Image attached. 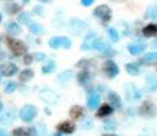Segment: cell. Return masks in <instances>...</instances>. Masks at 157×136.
Segmentation results:
<instances>
[{"label": "cell", "mask_w": 157, "mask_h": 136, "mask_svg": "<svg viewBox=\"0 0 157 136\" xmlns=\"http://www.w3.org/2000/svg\"><path fill=\"white\" fill-rule=\"evenodd\" d=\"M113 113V107H110L109 104H103L98 110H97V116L98 118H103V116H107L109 114Z\"/></svg>", "instance_id": "obj_20"}, {"label": "cell", "mask_w": 157, "mask_h": 136, "mask_svg": "<svg viewBox=\"0 0 157 136\" xmlns=\"http://www.w3.org/2000/svg\"><path fill=\"white\" fill-rule=\"evenodd\" d=\"M23 1H25V2H28V1H29V0H23Z\"/></svg>", "instance_id": "obj_46"}, {"label": "cell", "mask_w": 157, "mask_h": 136, "mask_svg": "<svg viewBox=\"0 0 157 136\" xmlns=\"http://www.w3.org/2000/svg\"><path fill=\"white\" fill-rule=\"evenodd\" d=\"M61 47H64L65 49H69L71 47V40L67 38V37H63V43H61Z\"/></svg>", "instance_id": "obj_36"}, {"label": "cell", "mask_w": 157, "mask_h": 136, "mask_svg": "<svg viewBox=\"0 0 157 136\" xmlns=\"http://www.w3.org/2000/svg\"><path fill=\"white\" fill-rule=\"evenodd\" d=\"M155 110V105L150 102V100H145L142 104H141V107H140V114L141 115H145V116H151V115H153V111Z\"/></svg>", "instance_id": "obj_10"}, {"label": "cell", "mask_w": 157, "mask_h": 136, "mask_svg": "<svg viewBox=\"0 0 157 136\" xmlns=\"http://www.w3.org/2000/svg\"><path fill=\"white\" fill-rule=\"evenodd\" d=\"M33 59H36L37 61H43L45 59V54H43V53H36L33 55Z\"/></svg>", "instance_id": "obj_38"}, {"label": "cell", "mask_w": 157, "mask_h": 136, "mask_svg": "<svg viewBox=\"0 0 157 136\" xmlns=\"http://www.w3.org/2000/svg\"><path fill=\"white\" fill-rule=\"evenodd\" d=\"M17 71H18L17 65H15L12 62H2L0 65V74L4 75V76H6V77L13 76Z\"/></svg>", "instance_id": "obj_6"}, {"label": "cell", "mask_w": 157, "mask_h": 136, "mask_svg": "<svg viewBox=\"0 0 157 136\" xmlns=\"http://www.w3.org/2000/svg\"><path fill=\"white\" fill-rule=\"evenodd\" d=\"M39 97L44 100V102H47V103H54L56 99H58V96L53 92V91H50V89H42L40 91V93H39Z\"/></svg>", "instance_id": "obj_9"}, {"label": "cell", "mask_w": 157, "mask_h": 136, "mask_svg": "<svg viewBox=\"0 0 157 136\" xmlns=\"http://www.w3.org/2000/svg\"><path fill=\"white\" fill-rule=\"evenodd\" d=\"M15 89H16V85H15L13 82H9V83L6 85V87H5V91H6L7 93H12Z\"/></svg>", "instance_id": "obj_35"}, {"label": "cell", "mask_w": 157, "mask_h": 136, "mask_svg": "<svg viewBox=\"0 0 157 136\" xmlns=\"http://www.w3.org/2000/svg\"><path fill=\"white\" fill-rule=\"evenodd\" d=\"M102 70H103V72H104L109 78H113V77H115V76L119 74V67H118V65H117L113 60H107V61L103 64Z\"/></svg>", "instance_id": "obj_5"}, {"label": "cell", "mask_w": 157, "mask_h": 136, "mask_svg": "<svg viewBox=\"0 0 157 136\" xmlns=\"http://www.w3.org/2000/svg\"><path fill=\"white\" fill-rule=\"evenodd\" d=\"M0 136H7L6 131H5V130H1V129H0Z\"/></svg>", "instance_id": "obj_40"}, {"label": "cell", "mask_w": 157, "mask_h": 136, "mask_svg": "<svg viewBox=\"0 0 157 136\" xmlns=\"http://www.w3.org/2000/svg\"><path fill=\"white\" fill-rule=\"evenodd\" d=\"M69 114H70L71 119H74V120H78V119L83 115V108L80 107V105H74V107L70 108Z\"/></svg>", "instance_id": "obj_15"}, {"label": "cell", "mask_w": 157, "mask_h": 136, "mask_svg": "<svg viewBox=\"0 0 157 136\" xmlns=\"http://www.w3.org/2000/svg\"><path fill=\"white\" fill-rule=\"evenodd\" d=\"M108 99H109V102L112 103L113 108H117V109L121 108V99H120V97H119L118 93L110 92V93L108 94Z\"/></svg>", "instance_id": "obj_17"}, {"label": "cell", "mask_w": 157, "mask_h": 136, "mask_svg": "<svg viewBox=\"0 0 157 136\" xmlns=\"http://www.w3.org/2000/svg\"><path fill=\"white\" fill-rule=\"evenodd\" d=\"M0 22H1V15H0Z\"/></svg>", "instance_id": "obj_49"}, {"label": "cell", "mask_w": 157, "mask_h": 136, "mask_svg": "<svg viewBox=\"0 0 157 136\" xmlns=\"http://www.w3.org/2000/svg\"><path fill=\"white\" fill-rule=\"evenodd\" d=\"M141 62H144V64H151V62H156L157 61V51H155V53H148V54H146L141 60H140Z\"/></svg>", "instance_id": "obj_23"}, {"label": "cell", "mask_w": 157, "mask_h": 136, "mask_svg": "<svg viewBox=\"0 0 157 136\" xmlns=\"http://www.w3.org/2000/svg\"><path fill=\"white\" fill-rule=\"evenodd\" d=\"M54 69H55V62L54 61H50V62H48L47 65H44L42 67V72L43 74H50Z\"/></svg>", "instance_id": "obj_30"}, {"label": "cell", "mask_w": 157, "mask_h": 136, "mask_svg": "<svg viewBox=\"0 0 157 136\" xmlns=\"http://www.w3.org/2000/svg\"><path fill=\"white\" fill-rule=\"evenodd\" d=\"M40 1H44V2H49V1H52V0H40Z\"/></svg>", "instance_id": "obj_44"}, {"label": "cell", "mask_w": 157, "mask_h": 136, "mask_svg": "<svg viewBox=\"0 0 157 136\" xmlns=\"http://www.w3.org/2000/svg\"><path fill=\"white\" fill-rule=\"evenodd\" d=\"M124 88H125V97H126V99L129 102H136L142 96L140 89L134 83H126Z\"/></svg>", "instance_id": "obj_3"}, {"label": "cell", "mask_w": 157, "mask_h": 136, "mask_svg": "<svg viewBox=\"0 0 157 136\" xmlns=\"http://www.w3.org/2000/svg\"><path fill=\"white\" fill-rule=\"evenodd\" d=\"M28 27H29L31 33H33V34H42V33L44 32L43 26H40V25L37 23V22H32V23H29Z\"/></svg>", "instance_id": "obj_24"}, {"label": "cell", "mask_w": 157, "mask_h": 136, "mask_svg": "<svg viewBox=\"0 0 157 136\" xmlns=\"http://www.w3.org/2000/svg\"><path fill=\"white\" fill-rule=\"evenodd\" d=\"M99 102H101L99 94H98L97 92H93V93L90 94V97H88V99H87V107H88L91 110H93V109H96V108L99 105Z\"/></svg>", "instance_id": "obj_11"}, {"label": "cell", "mask_w": 157, "mask_h": 136, "mask_svg": "<svg viewBox=\"0 0 157 136\" xmlns=\"http://www.w3.org/2000/svg\"><path fill=\"white\" fill-rule=\"evenodd\" d=\"M104 127H105V130H109V131L115 130L117 123H115L114 120H112V119H108V120H105V123H104Z\"/></svg>", "instance_id": "obj_33"}, {"label": "cell", "mask_w": 157, "mask_h": 136, "mask_svg": "<svg viewBox=\"0 0 157 136\" xmlns=\"http://www.w3.org/2000/svg\"><path fill=\"white\" fill-rule=\"evenodd\" d=\"M152 45H153L155 48H157V38L155 39V42H153V44H152Z\"/></svg>", "instance_id": "obj_42"}, {"label": "cell", "mask_w": 157, "mask_h": 136, "mask_svg": "<svg viewBox=\"0 0 157 136\" xmlns=\"http://www.w3.org/2000/svg\"><path fill=\"white\" fill-rule=\"evenodd\" d=\"M53 136H61V134H55V135H53Z\"/></svg>", "instance_id": "obj_45"}, {"label": "cell", "mask_w": 157, "mask_h": 136, "mask_svg": "<svg viewBox=\"0 0 157 136\" xmlns=\"http://www.w3.org/2000/svg\"><path fill=\"white\" fill-rule=\"evenodd\" d=\"M56 129L60 131V132H64V134H71L75 131V124L70 120H66V121H61L56 125Z\"/></svg>", "instance_id": "obj_8"}, {"label": "cell", "mask_w": 157, "mask_h": 136, "mask_svg": "<svg viewBox=\"0 0 157 136\" xmlns=\"http://www.w3.org/2000/svg\"><path fill=\"white\" fill-rule=\"evenodd\" d=\"M108 33H109V38L112 39V42H118L119 40V34H118V31L115 28H109Z\"/></svg>", "instance_id": "obj_32"}, {"label": "cell", "mask_w": 157, "mask_h": 136, "mask_svg": "<svg viewBox=\"0 0 157 136\" xmlns=\"http://www.w3.org/2000/svg\"><path fill=\"white\" fill-rule=\"evenodd\" d=\"M13 119H15L13 114L11 111H7V113H5L4 115L0 116V123L1 124H5V125H10L13 121Z\"/></svg>", "instance_id": "obj_25"}, {"label": "cell", "mask_w": 157, "mask_h": 136, "mask_svg": "<svg viewBox=\"0 0 157 136\" xmlns=\"http://www.w3.org/2000/svg\"><path fill=\"white\" fill-rule=\"evenodd\" d=\"M146 18H157V5L150 6L145 12Z\"/></svg>", "instance_id": "obj_28"}, {"label": "cell", "mask_w": 157, "mask_h": 136, "mask_svg": "<svg viewBox=\"0 0 157 136\" xmlns=\"http://www.w3.org/2000/svg\"><path fill=\"white\" fill-rule=\"evenodd\" d=\"M125 69H126V71H128L129 75L136 76V75L140 74V69H139V66H137L136 64H126Z\"/></svg>", "instance_id": "obj_26"}, {"label": "cell", "mask_w": 157, "mask_h": 136, "mask_svg": "<svg viewBox=\"0 0 157 136\" xmlns=\"http://www.w3.org/2000/svg\"><path fill=\"white\" fill-rule=\"evenodd\" d=\"M146 85L150 91H156L157 89V76L153 74H148L146 76Z\"/></svg>", "instance_id": "obj_18"}, {"label": "cell", "mask_w": 157, "mask_h": 136, "mask_svg": "<svg viewBox=\"0 0 157 136\" xmlns=\"http://www.w3.org/2000/svg\"><path fill=\"white\" fill-rule=\"evenodd\" d=\"M61 43H63V37H53L49 39V47L53 49L61 47Z\"/></svg>", "instance_id": "obj_27"}, {"label": "cell", "mask_w": 157, "mask_h": 136, "mask_svg": "<svg viewBox=\"0 0 157 136\" xmlns=\"http://www.w3.org/2000/svg\"><path fill=\"white\" fill-rule=\"evenodd\" d=\"M93 15L96 17H98L99 20H102L103 22H108L112 17V10L109 9V6L107 5H99L94 9Z\"/></svg>", "instance_id": "obj_4"}, {"label": "cell", "mask_w": 157, "mask_h": 136, "mask_svg": "<svg viewBox=\"0 0 157 136\" xmlns=\"http://www.w3.org/2000/svg\"><path fill=\"white\" fill-rule=\"evenodd\" d=\"M20 9H21V6L17 5V4H9V5H6V10H7V12L11 13V15L18 12Z\"/></svg>", "instance_id": "obj_29"}, {"label": "cell", "mask_w": 157, "mask_h": 136, "mask_svg": "<svg viewBox=\"0 0 157 136\" xmlns=\"http://www.w3.org/2000/svg\"><path fill=\"white\" fill-rule=\"evenodd\" d=\"M145 49H146V44L145 43H131V44L128 45V50L132 55H137V54L142 53Z\"/></svg>", "instance_id": "obj_12"}, {"label": "cell", "mask_w": 157, "mask_h": 136, "mask_svg": "<svg viewBox=\"0 0 157 136\" xmlns=\"http://www.w3.org/2000/svg\"><path fill=\"white\" fill-rule=\"evenodd\" d=\"M96 38H97V36H96L94 32L88 33V34L86 36V39L83 40V43H82V45H81V49H83V50H90V49H92L93 42H94Z\"/></svg>", "instance_id": "obj_13"}, {"label": "cell", "mask_w": 157, "mask_h": 136, "mask_svg": "<svg viewBox=\"0 0 157 136\" xmlns=\"http://www.w3.org/2000/svg\"><path fill=\"white\" fill-rule=\"evenodd\" d=\"M12 136H27V131L22 127H17L12 131Z\"/></svg>", "instance_id": "obj_34"}, {"label": "cell", "mask_w": 157, "mask_h": 136, "mask_svg": "<svg viewBox=\"0 0 157 136\" xmlns=\"http://www.w3.org/2000/svg\"><path fill=\"white\" fill-rule=\"evenodd\" d=\"M2 109H4V105H2V103L0 102V113H1V110H2Z\"/></svg>", "instance_id": "obj_43"}, {"label": "cell", "mask_w": 157, "mask_h": 136, "mask_svg": "<svg viewBox=\"0 0 157 136\" xmlns=\"http://www.w3.org/2000/svg\"><path fill=\"white\" fill-rule=\"evenodd\" d=\"M33 71L31 70V69H26V70H23V71H21V74L18 75V80L21 81V82H27V81H29L32 77H33Z\"/></svg>", "instance_id": "obj_21"}, {"label": "cell", "mask_w": 157, "mask_h": 136, "mask_svg": "<svg viewBox=\"0 0 157 136\" xmlns=\"http://www.w3.org/2000/svg\"><path fill=\"white\" fill-rule=\"evenodd\" d=\"M69 27H70V31H71L74 34H81L82 31H83L85 27H86V23L82 22V21L78 20V18H72V20H70Z\"/></svg>", "instance_id": "obj_7"}, {"label": "cell", "mask_w": 157, "mask_h": 136, "mask_svg": "<svg viewBox=\"0 0 157 136\" xmlns=\"http://www.w3.org/2000/svg\"><path fill=\"white\" fill-rule=\"evenodd\" d=\"M6 42H7V45H9L10 50H11L12 54L16 55V56L25 54L26 50H27L26 44H25L23 42L18 40V39H15V38H10V37H9V38H6Z\"/></svg>", "instance_id": "obj_1"}, {"label": "cell", "mask_w": 157, "mask_h": 136, "mask_svg": "<svg viewBox=\"0 0 157 136\" xmlns=\"http://www.w3.org/2000/svg\"><path fill=\"white\" fill-rule=\"evenodd\" d=\"M18 21L21 22V23H31L29 22V20H31V16H29V13H27V12H22V13H20L18 16Z\"/></svg>", "instance_id": "obj_31"}, {"label": "cell", "mask_w": 157, "mask_h": 136, "mask_svg": "<svg viewBox=\"0 0 157 136\" xmlns=\"http://www.w3.org/2000/svg\"><path fill=\"white\" fill-rule=\"evenodd\" d=\"M0 81H1V74H0Z\"/></svg>", "instance_id": "obj_48"}, {"label": "cell", "mask_w": 157, "mask_h": 136, "mask_svg": "<svg viewBox=\"0 0 157 136\" xmlns=\"http://www.w3.org/2000/svg\"><path fill=\"white\" fill-rule=\"evenodd\" d=\"M32 61H33V55L26 54L25 58H23V62H25L26 65H29V64H32Z\"/></svg>", "instance_id": "obj_37"}, {"label": "cell", "mask_w": 157, "mask_h": 136, "mask_svg": "<svg viewBox=\"0 0 157 136\" xmlns=\"http://www.w3.org/2000/svg\"><path fill=\"white\" fill-rule=\"evenodd\" d=\"M142 33L145 37H155L157 36V25L156 23H150L144 27Z\"/></svg>", "instance_id": "obj_16"}, {"label": "cell", "mask_w": 157, "mask_h": 136, "mask_svg": "<svg viewBox=\"0 0 157 136\" xmlns=\"http://www.w3.org/2000/svg\"><path fill=\"white\" fill-rule=\"evenodd\" d=\"M6 31H7V33L9 34H11V36H18L21 32H22V29H21V27L16 23V22H7V25H6Z\"/></svg>", "instance_id": "obj_14"}, {"label": "cell", "mask_w": 157, "mask_h": 136, "mask_svg": "<svg viewBox=\"0 0 157 136\" xmlns=\"http://www.w3.org/2000/svg\"><path fill=\"white\" fill-rule=\"evenodd\" d=\"M77 81H78V83L80 85H86L88 81H90V74H88V71H86V70H82L78 75H77Z\"/></svg>", "instance_id": "obj_22"}, {"label": "cell", "mask_w": 157, "mask_h": 136, "mask_svg": "<svg viewBox=\"0 0 157 136\" xmlns=\"http://www.w3.org/2000/svg\"><path fill=\"white\" fill-rule=\"evenodd\" d=\"M94 2V0H81V4L83 6H91Z\"/></svg>", "instance_id": "obj_39"}, {"label": "cell", "mask_w": 157, "mask_h": 136, "mask_svg": "<svg viewBox=\"0 0 157 136\" xmlns=\"http://www.w3.org/2000/svg\"><path fill=\"white\" fill-rule=\"evenodd\" d=\"M104 136H113V135H104Z\"/></svg>", "instance_id": "obj_47"}, {"label": "cell", "mask_w": 157, "mask_h": 136, "mask_svg": "<svg viewBox=\"0 0 157 136\" xmlns=\"http://www.w3.org/2000/svg\"><path fill=\"white\" fill-rule=\"evenodd\" d=\"M71 78H72V71L66 70V71L61 72V74L58 76V82H59L60 85H66Z\"/></svg>", "instance_id": "obj_19"}, {"label": "cell", "mask_w": 157, "mask_h": 136, "mask_svg": "<svg viewBox=\"0 0 157 136\" xmlns=\"http://www.w3.org/2000/svg\"><path fill=\"white\" fill-rule=\"evenodd\" d=\"M36 115H37V108L32 104H26L20 110V118H21V120H23L26 123L32 121Z\"/></svg>", "instance_id": "obj_2"}, {"label": "cell", "mask_w": 157, "mask_h": 136, "mask_svg": "<svg viewBox=\"0 0 157 136\" xmlns=\"http://www.w3.org/2000/svg\"><path fill=\"white\" fill-rule=\"evenodd\" d=\"M4 59H5V54H4L2 51H0V61L4 60Z\"/></svg>", "instance_id": "obj_41"}]
</instances>
